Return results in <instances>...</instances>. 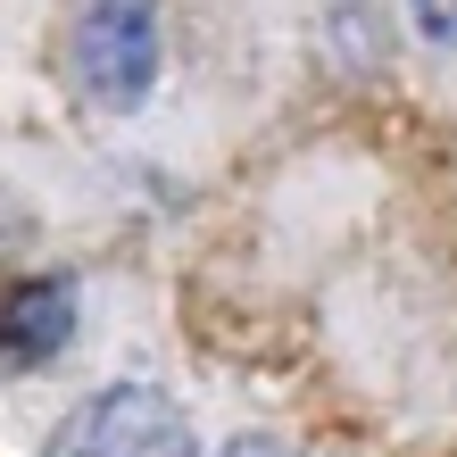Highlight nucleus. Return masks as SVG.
<instances>
[{
    "mask_svg": "<svg viewBox=\"0 0 457 457\" xmlns=\"http://www.w3.org/2000/svg\"><path fill=\"white\" fill-rule=\"evenodd\" d=\"M67 67L92 109H142L158 84V0H84L67 25Z\"/></svg>",
    "mask_w": 457,
    "mask_h": 457,
    "instance_id": "f257e3e1",
    "label": "nucleus"
},
{
    "mask_svg": "<svg viewBox=\"0 0 457 457\" xmlns=\"http://www.w3.org/2000/svg\"><path fill=\"white\" fill-rule=\"evenodd\" d=\"M50 457H200V441H192V424H183V408L167 391L117 383V391H92L59 424Z\"/></svg>",
    "mask_w": 457,
    "mask_h": 457,
    "instance_id": "f03ea898",
    "label": "nucleus"
},
{
    "mask_svg": "<svg viewBox=\"0 0 457 457\" xmlns=\"http://www.w3.org/2000/svg\"><path fill=\"white\" fill-rule=\"evenodd\" d=\"M75 341V283L25 275L0 291V366H50Z\"/></svg>",
    "mask_w": 457,
    "mask_h": 457,
    "instance_id": "7ed1b4c3",
    "label": "nucleus"
},
{
    "mask_svg": "<svg viewBox=\"0 0 457 457\" xmlns=\"http://www.w3.org/2000/svg\"><path fill=\"white\" fill-rule=\"evenodd\" d=\"M416 25L433 42H457V0H416Z\"/></svg>",
    "mask_w": 457,
    "mask_h": 457,
    "instance_id": "20e7f679",
    "label": "nucleus"
},
{
    "mask_svg": "<svg viewBox=\"0 0 457 457\" xmlns=\"http://www.w3.org/2000/svg\"><path fill=\"white\" fill-rule=\"evenodd\" d=\"M225 457H300V449H283V441H266V433H258V441H233Z\"/></svg>",
    "mask_w": 457,
    "mask_h": 457,
    "instance_id": "39448f33",
    "label": "nucleus"
}]
</instances>
